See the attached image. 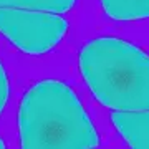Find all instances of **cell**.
Segmentation results:
<instances>
[{
  "label": "cell",
  "instance_id": "1",
  "mask_svg": "<svg viewBox=\"0 0 149 149\" xmlns=\"http://www.w3.org/2000/svg\"><path fill=\"white\" fill-rule=\"evenodd\" d=\"M22 148H96L100 138L90 116L68 85L38 81L18 109Z\"/></svg>",
  "mask_w": 149,
  "mask_h": 149
},
{
  "label": "cell",
  "instance_id": "2",
  "mask_svg": "<svg viewBox=\"0 0 149 149\" xmlns=\"http://www.w3.org/2000/svg\"><path fill=\"white\" fill-rule=\"evenodd\" d=\"M80 70L98 101L113 109H149V56L114 37L90 40Z\"/></svg>",
  "mask_w": 149,
  "mask_h": 149
},
{
  "label": "cell",
  "instance_id": "3",
  "mask_svg": "<svg viewBox=\"0 0 149 149\" xmlns=\"http://www.w3.org/2000/svg\"><path fill=\"white\" fill-rule=\"evenodd\" d=\"M68 30V22L53 12L0 7V33L28 55L53 50Z\"/></svg>",
  "mask_w": 149,
  "mask_h": 149
},
{
  "label": "cell",
  "instance_id": "4",
  "mask_svg": "<svg viewBox=\"0 0 149 149\" xmlns=\"http://www.w3.org/2000/svg\"><path fill=\"white\" fill-rule=\"evenodd\" d=\"M111 119L131 148H149V109H118Z\"/></svg>",
  "mask_w": 149,
  "mask_h": 149
},
{
  "label": "cell",
  "instance_id": "5",
  "mask_svg": "<svg viewBox=\"0 0 149 149\" xmlns=\"http://www.w3.org/2000/svg\"><path fill=\"white\" fill-rule=\"evenodd\" d=\"M104 13L114 20H139L149 17V0H101Z\"/></svg>",
  "mask_w": 149,
  "mask_h": 149
},
{
  "label": "cell",
  "instance_id": "6",
  "mask_svg": "<svg viewBox=\"0 0 149 149\" xmlns=\"http://www.w3.org/2000/svg\"><path fill=\"white\" fill-rule=\"evenodd\" d=\"M74 2L76 0H0V7H17V8L65 13L73 8Z\"/></svg>",
  "mask_w": 149,
  "mask_h": 149
},
{
  "label": "cell",
  "instance_id": "7",
  "mask_svg": "<svg viewBox=\"0 0 149 149\" xmlns=\"http://www.w3.org/2000/svg\"><path fill=\"white\" fill-rule=\"evenodd\" d=\"M8 93H10V86H8V78L3 70V65L0 63V113L3 111L7 101H8Z\"/></svg>",
  "mask_w": 149,
  "mask_h": 149
},
{
  "label": "cell",
  "instance_id": "8",
  "mask_svg": "<svg viewBox=\"0 0 149 149\" xmlns=\"http://www.w3.org/2000/svg\"><path fill=\"white\" fill-rule=\"evenodd\" d=\"M2 148H5V143H3V141L0 139V149H2Z\"/></svg>",
  "mask_w": 149,
  "mask_h": 149
}]
</instances>
